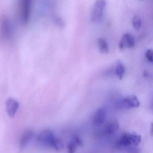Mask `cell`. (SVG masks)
Listing matches in <instances>:
<instances>
[{"label": "cell", "instance_id": "obj_11", "mask_svg": "<svg viewBox=\"0 0 153 153\" xmlns=\"http://www.w3.org/2000/svg\"><path fill=\"white\" fill-rule=\"evenodd\" d=\"M1 31L5 38H9L11 35V26L8 19L4 18L1 22Z\"/></svg>", "mask_w": 153, "mask_h": 153}, {"label": "cell", "instance_id": "obj_10", "mask_svg": "<svg viewBox=\"0 0 153 153\" xmlns=\"http://www.w3.org/2000/svg\"><path fill=\"white\" fill-rule=\"evenodd\" d=\"M119 124L117 121L109 123L101 131L102 135H110L119 129Z\"/></svg>", "mask_w": 153, "mask_h": 153}, {"label": "cell", "instance_id": "obj_14", "mask_svg": "<svg viewBox=\"0 0 153 153\" xmlns=\"http://www.w3.org/2000/svg\"><path fill=\"white\" fill-rule=\"evenodd\" d=\"M64 145L61 140L55 137L51 144L50 147L52 148L57 151H60L63 149Z\"/></svg>", "mask_w": 153, "mask_h": 153}, {"label": "cell", "instance_id": "obj_5", "mask_svg": "<svg viewBox=\"0 0 153 153\" xmlns=\"http://www.w3.org/2000/svg\"><path fill=\"white\" fill-rule=\"evenodd\" d=\"M55 137L54 133L51 130L45 129L39 133L37 137V140L41 144L50 147Z\"/></svg>", "mask_w": 153, "mask_h": 153}, {"label": "cell", "instance_id": "obj_6", "mask_svg": "<svg viewBox=\"0 0 153 153\" xmlns=\"http://www.w3.org/2000/svg\"><path fill=\"white\" fill-rule=\"evenodd\" d=\"M19 103L16 99L9 98L6 102V109L8 115L13 118L19 109Z\"/></svg>", "mask_w": 153, "mask_h": 153}, {"label": "cell", "instance_id": "obj_3", "mask_svg": "<svg viewBox=\"0 0 153 153\" xmlns=\"http://www.w3.org/2000/svg\"><path fill=\"white\" fill-rule=\"evenodd\" d=\"M106 6V1L103 0H98L95 2L91 13V21L99 22L102 17L104 10Z\"/></svg>", "mask_w": 153, "mask_h": 153}, {"label": "cell", "instance_id": "obj_8", "mask_svg": "<svg viewBox=\"0 0 153 153\" xmlns=\"http://www.w3.org/2000/svg\"><path fill=\"white\" fill-rule=\"evenodd\" d=\"M106 111L103 108L97 109L93 119V124L96 126H101L105 121Z\"/></svg>", "mask_w": 153, "mask_h": 153}, {"label": "cell", "instance_id": "obj_12", "mask_svg": "<svg viewBox=\"0 0 153 153\" xmlns=\"http://www.w3.org/2000/svg\"><path fill=\"white\" fill-rule=\"evenodd\" d=\"M97 44L99 51L102 53H109V45L105 39L102 38H99L97 40Z\"/></svg>", "mask_w": 153, "mask_h": 153}, {"label": "cell", "instance_id": "obj_1", "mask_svg": "<svg viewBox=\"0 0 153 153\" xmlns=\"http://www.w3.org/2000/svg\"><path fill=\"white\" fill-rule=\"evenodd\" d=\"M141 136L135 133H125L119 139L118 145L123 147L137 146L140 143Z\"/></svg>", "mask_w": 153, "mask_h": 153}, {"label": "cell", "instance_id": "obj_17", "mask_svg": "<svg viewBox=\"0 0 153 153\" xmlns=\"http://www.w3.org/2000/svg\"><path fill=\"white\" fill-rule=\"evenodd\" d=\"M71 140H73L78 146H83V142L82 139L78 135H74L72 137Z\"/></svg>", "mask_w": 153, "mask_h": 153}, {"label": "cell", "instance_id": "obj_4", "mask_svg": "<svg viewBox=\"0 0 153 153\" xmlns=\"http://www.w3.org/2000/svg\"><path fill=\"white\" fill-rule=\"evenodd\" d=\"M117 105L121 109H131L138 107L140 102L136 96L131 95L121 99L118 102Z\"/></svg>", "mask_w": 153, "mask_h": 153}, {"label": "cell", "instance_id": "obj_13", "mask_svg": "<svg viewBox=\"0 0 153 153\" xmlns=\"http://www.w3.org/2000/svg\"><path fill=\"white\" fill-rule=\"evenodd\" d=\"M125 72V68L120 61H118L115 66V73L120 79H122Z\"/></svg>", "mask_w": 153, "mask_h": 153}, {"label": "cell", "instance_id": "obj_9", "mask_svg": "<svg viewBox=\"0 0 153 153\" xmlns=\"http://www.w3.org/2000/svg\"><path fill=\"white\" fill-rule=\"evenodd\" d=\"M34 131L33 130L29 129L26 131L21 136L19 141L20 148L24 149L27 146L32 138L33 137Z\"/></svg>", "mask_w": 153, "mask_h": 153}, {"label": "cell", "instance_id": "obj_18", "mask_svg": "<svg viewBox=\"0 0 153 153\" xmlns=\"http://www.w3.org/2000/svg\"><path fill=\"white\" fill-rule=\"evenodd\" d=\"M146 58L149 61L153 62V50H148L145 53Z\"/></svg>", "mask_w": 153, "mask_h": 153}, {"label": "cell", "instance_id": "obj_15", "mask_svg": "<svg viewBox=\"0 0 153 153\" xmlns=\"http://www.w3.org/2000/svg\"><path fill=\"white\" fill-rule=\"evenodd\" d=\"M132 24L134 29L137 30H139L141 25V18L139 16H135L132 19Z\"/></svg>", "mask_w": 153, "mask_h": 153}, {"label": "cell", "instance_id": "obj_16", "mask_svg": "<svg viewBox=\"0 0 153 153\" xmlns=\"http://www.w3.org/2000/svg\"><path fill=\"white\" fill-rule=\"evenodd\" d=\"M77 146L76 144L73 140H71L68 143V146H67L68 153H75Z\"/></svg>", "mask_w": 153, "mask_h": 153}, {"label": "cell", "instance_id": "obj_7", "mask_svg": "<svg viewBox=\"0 0 153 153\" xmlns=\"http://www.w3.org/2000/svg\"><path fill=\"white\" fill-rule=\"evenodd\" d=\"M135 45V38L132 35L125 33L123 35L119 43L120 50H123L127 48H132Z\"/></svg>", "mask_w": 153, "mask_h": 153}, {"label": "cell", "instance_id": "obj_19", "mask_svg": "<svg viewBox=\"0 0 153 153\" xmlns=\"http://www.w3.org/2000/svg\"><path fill=\"white\" fill-rule=\"evenodd\" d=\"M151 131L153 134V123L152 124V128H151Z\"/></svg>", "mask_w": 153, "mask_h": 153}, {"label": "cell", "instance_id": "obj_2", "mask_svg": "<svg viewBox=\"0 0 153 153\" xmlns=\"http://www.w3.org/2000/svg\"><path fill=\"white\" fill-rule=\"evenodd\" d=\"M31 3L29 0H21L18 4V15L22 23H27L29 18Z\"/></svg>", "mask_w": 153, "mask_h": 153}]
</instances>
